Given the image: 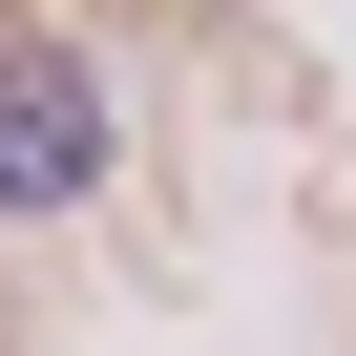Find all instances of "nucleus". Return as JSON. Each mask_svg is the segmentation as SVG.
Returning <instances> with one entry per match:
<instances>
[{"label": "nucleus", "mask_w": 356, "mask_h": 356, "mask_svg": "<svg viewBox=\"0 0 356 356\" xmlns=\"http://www.w3.org/2000/svg\"><path fill=\"white\" fill-rule=\"evenodd\" d=\"M84 189H105V84L42 22H0V210H84Z\"/></svg>", "instance_id": "f257e3e1"}]
</instances>
